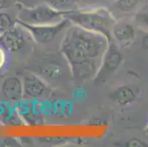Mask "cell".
I'll return each instance as SVG.
<instances>
[{
  "mask_svg": "<svg viewBox=\"0 0 148 147\" xmlns=\"http://www.w3.org/2000/svg\"><path fill=\"white\" fill-rule=\"evenodd\" d=\"M110 40L103 35L72 24L60 44L70 72L75 79L84 81L95 77Z\"/></svg>",
  "mask_w": 148,
  "mask_h": 147,
  "instance_id": "obj_1",
  "label": "cell"
},
{
  "mask_svg": "<svg viewBox=\"0 0 148 147\" xmlns=\"http://www.w3.org/2000/svg\"><path fill=\"white\" fill-rule=\"evenodd\" d=\"M65 18L72 24L103 35L110 41L113 40L112 29L117 20L112 12L106 7L71 10L66 15Z\"/></svg>",
  "mask_w": 148,
  "mask_h": 147,
  "instance_id": "obj_2",
  "label": "cell"
},
{
  "mask_svg": "<svg viewBox=\"0 0 148 147\" xmlns=\"http://www.w3.org/2000/svg\"><path fill=\"white\" fill-rule=\"evenodd\" d=\"M69 12L57 10L45 4L33 8H24L18 15L17 21L33 25L56 24L64 19Z\"/></svg>",
  "mask_w": 148,
  "mask_h": 147,
  "instance_id": "obj_3",
  "label": "cell"
},
{
  "mask_svg": "<svg viewBox=\"0 0 148 147\" xmlns=\"http://www.w3.org/2000/svg\"><path fill=\"white\" fill-rule=\"evenodd\" d=\"M124 55L114 40L109 42L103 55L100 66L94 80L96 83H103L111 77L120 68L124 61Z\"/></svg>",
  "mask_w": 148,
  "mask_h": 147,
  "instance_id": "obj_4",
  "label": "cell"
},
{
  "mask_svg": "<svg viewBox=\"0 0 148 147\" xmlns=\"http://www.w3.org/2000/svg\"><path fill=\"white\" fill-rule=\"evenodd\" d=\"M16 22L27 31L33 40L39 44H49L52 42L62 31L72 24L69 20L66 18L56 24L44 25H33L18 21H16Z\"/></svg>",
  "mask_w": 148,
  "mask_h": 147,
  "instance_id": "obj_5",
  "label": "cell"
},
{
  "mask_svg": "<svg viewBox=\"0 0 148 147\" xmlns=\"http://www.w3.org/2000/svg\"><path fill=\"white\" fill-rule=\"evenodd\" d=\"M17 23V22H16ZM18 24L14 27L2 32L0 36V46L5 50L18 52L26 46L28 39L32 38L27 31ZM33 39V38H32Z\"/></svg>",
  "mask_w": 148,
  "mask_h": 147,
  "instance_id": "obj_6",
  "label": "cell"
},
{
  "mask_svg": "<svg viewBox=\"0 0 148 147\" xmlns=\"http://www.w3.org/2000/svg\"><path fill=\"white\" fill-rule=\"evenodd\" d=\"M23 83V98L36 99L45 95L49 90L46 83L35 74H29L24 77Z\"/></svg>",
  "mask_w": 148,
  "mask_h": 147,
  "instance_id": "obj_7",
  "label": "cell"
},
{
  "mask_svg": "<svg viewBox=\"0 0 148 147\" xmlns=\"http://www.w3.org/2000/svg\"><path fill=\"white\" fill-rule=\"evenodd\" d=\"M138 91L131 85H122L109 94V99L119 107H127L136 101Z\"/></svg>",
  "mask_w": 148,
  "mask_h": 147,
  "instance_id": "obj_8",
  "label": "cell"
},
{
  "mask_svg": "<svg viewBox=\"0 0 148 147\" xmlns=\"http://www.w3.org/2000/svg\"><path fill=\"white\" fill-rule=\"evenodd\" d=\"M112 38L122 47L130 45L136 38L134 27L125 21H116L112 29Z\"/></svg>",
  "mask_w": 148,
  "mask_h": 147,
  "instance_id": "obj_9",
  "label": "cell"
},
{
  "mask_svg": "<svg viewBox=\"0 0 148 147\" xmlns=\"http://www.w3.org/2000/svg\"><path fill=\"white\" fill-rule=\"evenodd\" d=\"M2 91L7 99L18 102L23 98L22 81L16 77H10L4 80Z\"/></svg>",
  "mask_w": 148,
  "mask_h": 147,
  "instance_id": "obj_10",
  "label": "cell"
},
{
  "mask_svg": "<svg viewBox=\"0 0 148 147\" xmlns=\"http://www.w3.org/2000/svg\"><path fill=\"white\" fill-rule=\"evenodd\" d=\"M46 5L60 11H70L77 9V0H44Z\"/></svg>",
  "mask_w": 148,
  "mask_h": 147,
  "instance_id": "obj_11",
  "label": "cell"
},
{
  "mask_svg": "<svg viewBox=\"0 0 148 147\" xmlns=\"http://www.w3.org/2000/svg\"><path fill=\"white\" fill-rule=\"evenodd\" d=\"M139 0H114L113 8L122 14H127L137 8Z\"/></svg>",
  "mask_w": 148,
  "mask_h": 147,
  "instance_id": "obj_12",
  "label": "cell"
},
{
  "mask_svg": "<svg viewBox=\"0 0 148 147\" xmlns=\"http://www.w3.org/2000/svg\"><path fill=\"white\" fill-rule=\"evenodd\" d=\"M134 21L138 28L148 32V3L144 5L135 13Z\"/></svg>",
  "mask_w": 148,
  "mask_h": 147,
  "instance_id": "obj_13",
  "label": "cell"
},
{
  "mask_svg": "<svg viewBox=\"0 0 148 147\" xmlns=\"http://www.w3.org/2000/svg\"><path fill=\"white\" fill-rule=\"evenodd\" d=\"M16 22L9 13L0 11V32L2 33L14 27Z\"/></svg>",
  "mask_w": 148,
  "mask_h": 147,
  "instance_id": "obj_14",
  "label": "cell"
},
{
  "mask_svg": "<svg viewBox=\"0 0 148 147\" xmlns=\"http://www.w3.org/2000/svg\"><path fill=\"white\" fill-rule=\"evenodd\" d=\"M125 146L127 147H147L148 146L147 144L145 141H141L138 138H131L129 139L127 142L125 143Z\"/></svg>",
  "mask_w": 148,
  "mask_h": 147,
  "instance_id": "obj_15",
  "label": "cell"
},
{
  "mask_svg": "<svg viewBox=\"0 0 148 147\" xmlns=\"http://www.w3.org/2000/svg\"><path fill=\"white\" fill-rule=\"evenodd\" d=\"M79 1L81 2L84 5L88 7L87 9H91V8H96L103 7L99 5V4L103 3L105 0H79Z\"/></svg>",
  "mask_w": 148,
  "mask_h": 147,
  "instance_id": "obj_16",
  "label": "cell"
},
{
  "mask_svg": "<svg viewBox=\"0 0 148 147\" xmlns=\"http://www.w3.org/2000/svg\"><path fill=\"white\" fill-rule=\"evenodd\" d=\"M7 55L6 50L2 46H0V69L3 68L6 64Z\"/></svg>",
  "mask_w": 148,
  "mask_h": 147,
  "instance_id": "obj_17",
  "label": "cell"
},
{
  "mask_svg": "<svg viewBox=\"0 0 148 147\" xmlns=\"http://www.w3.org/2000/svg\"><path fill=\"white\" fill-rule=\"evenodd\" d=\"M15 0H0V10L8 9L14 5Z\"/></svg>",
  "mask_w": 148,
  "mask_h": 147,
  "instance_id": "obj_18",
  "label": "cell"
},
{
  "mask_svg": "<svg viewBox=\"0 0 148 147\" xmlns=\"http://www.w3.org/2000/svg\"><path fill=\"white\" fill-rule=\"evenodd\" d=\"M142 45L143 48L148 50V32H147L146 35L142 38Z\"/></svg>",
  "mask_w": 148,
  "mask_h": 147,
  "instance_id": "obj_19",
  "label": "cell"
},
{
  "mask_svg": "<svg viewBox=\"0 0 148 147\" xmlns=\"http://www.w3.org/2000/svg\"><path fill=\"white\" fill-rule=\"evenodd\" d=\"M145 132H146V134L148 135V122H147V126H146V130H145Z\"/></svg>",
  "mask_w": 148,
  "mask_h": 147,
  "instance_id": "obj_20",
  "label": "cell"
}]
</instances>
